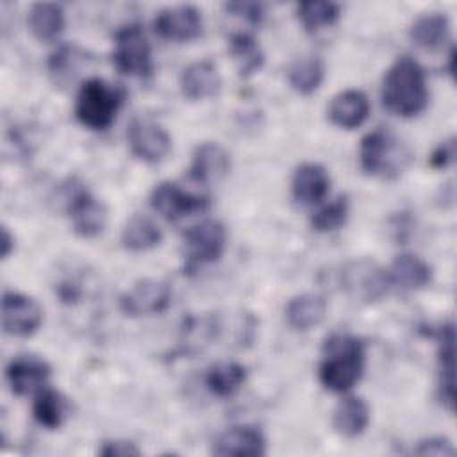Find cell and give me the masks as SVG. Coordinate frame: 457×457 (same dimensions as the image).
Returning <instances> with one entry per match:
<instances>
[{
  "instance_id": "1",
  "label": "cell",
  "mask_w": 457,
  "mask_h": 457,
  "mask_svg": "<svg viewBox=\"0 0 457 457\" xmlns=\"http://www.w3.org/2000/svg\"><path fill=\"white\" fill-rule=\"evenodd\" d=\"M366 350L359 337L343 332L330 334L321 348L318 378L325 389L346 393L361 380Z\"/></svg>"
},
{
  "instance_id": "2",
  "label": "cell",
  "mask_w": 457,
  "mask_h": 457,
  "mask_svg": "<svg viewBox=\"0 0 457 457\" xmlns=\"http://www.w3.org/2000/svg\"><path fill=\"white\" fill-rule=\"evenodd\" d=\"M384 107L400 118L421 114L428 104V87L423 68L409 55L398 57L382 82Z\"/></svg>"
},
{
  "instance_id": "3",
  "label": "cell",
  "mask_w": 457,
  "mask_h": 457,
  "mask_svg": "<svg viewBox=\"0 0 457 457\" xmlns=\"http://www.w3.org/2000/svg\"><path fill=\"white\" fill-rule=\"evenodd\" d=\"M411 162L409 148L387 129L370 130L359 145V166L370 177L398 179Z\"/></svg>"
},
{
  "instance_id": "4",
  "label": "cell",
  "mask_w": 457,
  "mask_h": 457,
  "mask_svg": "<svg viewBox=\"0 0 457 457\" xmlns=\"http://www.w3.org/2000/svg\"><path fill=\"white\" fill-rule=\"evenodd\" d=\"M125 100V91L100 77L86 79L75 96V118L89 130H107Z\"/></svg>"
},
{
  "instance_id": "5",
  "label": "cell",
  "mask_w": 457,
  "mask_h": 457,
  "mask_svg": "<svg viewBox=\"0 0 457 457\" xmlns=\"http://www.w3.org/2000/svg\"><path fill=\"white\" fill-rule=\"evenodd\" d=\"M111 57L121 75L146 79L154 73L152 46L137 23H129L116 30Z\"/></svg>"
},
{
  "instance_id": "6",
  "label": "cell",
  "mask_w": 457,
  "mask_h": 457,
  "mask_svg": "<svg viewBox=\"0 0 457 457\" xmlns=\"http://www.w3.org/2000/svg\"><path fill=\"white\" fill-rule=\"evenodd\" d=\"M227 246L225 227L216 220H205L191 227L184 236V273H193L205 264L221 259Z\"/></svg>"
},
{
  "instance_id": "7",
  "label": "cell",
  "mask_w": 457,
  "mask_h": 457,
  "mask_svg": "<svg viewBox=\"0 0 457 457\" xmlns=\"http://www.w3.org/2000/svg\"><path fill=\"white\" fill-rule=\"evenodd\" d=\"M64 202L66 214L75 234L80 237H95L102 234L107 223V209L84 184L71 182L66 187Z\"/></svg>"
},
{
  "instance_id": "8",
  "label": "cell",
  "mask_w": 457,
  "mask_h": 457,
  "mask_svg": "<svg viewBox=\"0 0 457 457\" xmlns=\"http://www.w3.org/2000/svg\"><path fill=\"white\" fill-rule=\"evenodd\" d=\"M339 284L350 298L368 303L386 296L391 287L387 271L368 259L346 262L339 271Z\"/></svg>"
},
{
  "instance_id": "9",
  "label": "cell",
  "mask_w": 457,
  "mask_h": 457,
  "mask_svg": "<svg viewBox=\"0 0 457 457\" xmlns=\"http://www.w3.org/2000/svg\"><path fill=\"white\" fill-rule=\"evenodd\" d=\"M170 303L171 287L157 278H141L120 296V311L130 318L161 314Z\"/></svg>"
},
{
  "instance_id": "10",
  "label": "cell",
  "mask_w": 457,
  "mask_h": 457,
  "mask_svg": "<svg viewBox=\"0 0 457 457\" xmlns=\"http://www.w3.org/2000/svg\"><path fill=\"white\" fill-rule=\"evenodd\" d=\"M127 139L130 152L148 164L164 161L171 150V137L168 130L152 120L134 118L129 125Z\"/></svg>"
},
{
  "instance_id": "11",
  "label": "cell",
  "mask_w": 457,
  "mask_h": 457,
  "mask_svg": "<svg viewBox=\"0 0 457 457\" xmlns=\"http://www.w3.org/2000/svg\"><path fill=\"white\" fill-rule=\"evenodd\" d=\"M43 323V309L39 303L16 291H5L2 298V327L16 337H29Z\"/></svg>"
},
{
  "instance_id": "12",
  "label": "cell",
  "mask_w": 457,
  "mask_h": 457,
  "mask_svg": "<svg viewBox=\"0 0 457 457\" xmlns=\"http://www.w3.org/2000/svg\"><path fill=\"white\" fill-rule=\"evenodd\" d=\"M152 209L168 221H177L187 214L205 211L209 198L193 195L179 187L175 182H159L150 193Z\"/></svg>"
},
{
  "instance_id": "13",
  "label": "cell",
  "mask_w": 457,
  "mask_h": 457,
  "mask_svg": "<svg viewBox=\"0 0 457 457\" xmlns=\"http://www.w3.org/2000/svg\"><path fill=\"white\" fill-rule=\"evenodd\" d=\"M204 21L202 12L189 4L166 7L157 12L154 20V30L168 41H191L202 34Z\"/></svg>"
},
{
  "instance_id": "14",
  "label": "cell",
  "mask_w": 457,
  "mask_h": 457,
  "mask_svg": "<svg viewBox=\"0 0 457 457\" xmlns=\"http://www.w3.org/2000/svg\"><path fill=\"white\" fill-rule=\"evenodd\" d=\"M50 366L46 361L34 355H18L5 366V378L11 391L18 396L36 395L46 387L50 378Z\"/></svg>"
},
{
  "instance_id": "15",
  "label": "cell",
  "mask_w": 457,
  "mask_h": 457,
  "mask_svg": "<svg viewBox=\"0 0 457 457\" xmlns=\"http://www.w3.org/2000/svg\"><path fill=\"white\" fill-rule=\"evenodd\" d=\"M212 453L220 457H259L266 453V439L257 427H230L216 437Z\"/></svg>"
},
{
  "instance_id": "16",
  "label": "cell",
  "mask_w": 457,
  "mask_h": 457,
  "mask_svg": "<svg viewBox=\"0 0 457 457\" xmlns=\"http://www.w3.org/2000/svg\"><path fill=\"white\" fill-rule=\"evenodd\" d=\"M230 170L228 152L216 141L200 143L191 157L189 179L198 184H211L223 179Z\"/></svg>"
},
{
  "instance_id": "17",
  "label": "cell",
  "mask_w": 457,
  "mask_h": 457,
  "mask_svg": "<svg viewBox=\"0 0 457 457\" xmlns=\"http://www.w3.org/2000/svg\"><path fill=\"white\" fill-rule=\"evenodd\" d=\"M332 125L346 130L361 127L370 116V100L359 89H345L337 93L327 109Z\"/></svg>"
},
{
  "instance_id": "18",
  "label": "cell",
  "mask_w": 457,
  "mask_h": 457,
  "mask_svg": "<svg viewBox=\"0 0 457 457\" xmlns=\"http://www.w3.org/2000/svg\"><path fill=\"white\" fill-rule=\"evenodd\" d=\"M221 77L212 61H195L184 68L180 75V91L184 98L196 102L214 96L220 91Z\"/></svg>"
},
{
  "instance_id": "19",
  "label": "cell",
  "mask_w": 457,
  "mask_h": 457,
  "mask_svg": "<svg viewBox=\"0 0 457 457\" xmlns=\"http://www.w3.org/2000/svg\"><path fill=\"white\" fill-rule=\"evenodd\" d=\"M330 187V177L327 170L318 162L300 164L291 179L293 198L302 205L320 204Z\"/></svg>"
},
{
  "instance_id": "20",
  "label": "cell",
  "mask_w": 457,
  "mask_h": 457,
  "mask_svg": "<svg viewBox=\"0 0 457 457\" xmlns=\"http://www.w3.org/2000/svg\"><path fill=\"white\" fill-rule=\"evenodd\" d=\"M386 271L391 287L395 286L405 291L423 289L432 280V268L414 253L396 255Z\"/></svg>"
},
{
  "instance_id": "21",
  "label": "cell",
  "mask_w": 457,
  "mask_h": 457,
  "mask_svg": "<svg viewBox=\"0 0 457 457\" xmlns=\"http://www.w3.org/2000/svg\"><path fill=\"white\" fill-rule=\"evenodd\" d=\"M437 362H439V382H437V395L441 403L453 412L455 402V387H453V325L446 323L437 328Z\"/></svg>"
},
{
  "instance_id": "22",
  "label": "cell",
  "mask_w": 457,
  "mask_h": 457,
  "mask_svg": "<svg viewBox=\"0 0 457 457\" xmlns=\"http://www.w3.org/2000/svg\"><path fill=\"white\" fill-rule=\"evenodd\" d=\"M327 314V300L318 293H302L286 305L287 325L295 330H309L320 325Z\"/></svg>"
},
{
  "instance_id": "23",
  "label": "cell",
  "mask_w": 457,
  "mask_h": 457,
  "mask_svg": "<svg viewBox=\"0 0 457 457\" xmlns=\"http://www.w3.org/2000/svg\"><path fill=\"white\" fill-rule=\"evenodd\" d=\"M27 21L36 39L52 43L64 30V9L55 2H37L30 5Z\"/></svg>"
},
{
  "instance_id": "24",
  "label": "cell",
  "mask_w": 457,
  "mask_h": 457,
  "mask_svg": "<svg viewBox=\"0 0 457 457\" xmlns=\"http://www.w3.org/2000/svg\"><path fill=\"white\" fill-rule=\"evenodd\" d=\"M246 377V368L241 362L221 361L207 370L204 382L211 395L218 398H230L245 386Z\"/></svg>"
},
{
  "instance_id": "25",
  "label": "cell",
  "mask_w": 457,
  "mask_h": 457,
  "mask_svg": "<svg viewBox=\"0 0 457 457\" xmlns=\"http://www.w3.org/2000/svg\"><path fill=\"white\" fill-rule=\"evenodd\" d=\"M409 36L423 50H441L450 39V21L441 12L423 14L411 25Z\"/></svg>"
},
{
  "instance_id": "26",
  "label": "cell",
  "mask_w": 457,
  "mask_h": 457,
  "mask_svg": "<svg viewBox=\"0 0 457 457\" xmlns=\"http://www.w3.org/2000/svg\"><path fill=\"white\" fill-rule=\"evenodd\" d=\"M370 423V407L361 396L343 398L332 414V427L345 437L361 436Z\"/></svg>"
},
{
  "instance_id": "27",
  "label": "cell",
  "mask_w": 457,
  "mask_h": 457,
  "mask_svg": "<svg viewBox=\"0 0 457 457\" xmlns=\"http://www.w3.org/2000/svg\"><path fill=\"white\" fill-rule=\"evenodd\" d=\"M89 55L86 50H82L77 45H61L55 52L50 54L46 68L50 73V79L57 86H68L82 70L84 64H87Z\"/></svg>"
},
{
  "instance_id": "28",
  "label": "cell",
  "mask_w": 457,
  "mask_h": 457,
  "mask_svg": "<svg viewBox=\"0 0 457 457\" xmlns=\"http://www.w3.org/2000/svg\"><path fill=\"white\" fill-rule=\"evenodd\" d=\"M228 54L241 77H252L264 64V54L259 43L248 32H234L228 37Z\"/></svg>"
},
{
  "instance_id": "29",
  "label": "cell",
  "mask_w": 457,
  "mask_h": 457,
  "mask_svg": "<svg viewBox=\"0 0 457 457\" xmlns=\"http://www.w3.org/2000/svg\"><path fill=\"white\" fill-rule=\"evenodd\" d=\"M162 239V232L148 216L134 214L121 230V245L130 252H146L155 248Z\"/></svg>"
},
{
  "instance_id": "30",
  "label": "cell",
  "mask_w": 457,
  "mask_h": 457,
  "mask_svg": "<svg viewBox=\"0 0 457 457\" xmlns=\"http://www.w3.org/2000/svg\"><path fill=\"white\" fill-rule=\"evenodd\" d=\"M325 79V64L316 55H307L296 59L287 70L289 86L298 95H312Z\"/></svg>"
},
{
  "instance_id": "31",
  "label": "cell",
  "mask_w": 457,
  "mask_h": 457,
  "mask_svg": "<svg viewBox=\"0 0 457 457\" xmlns=\"http://www.w3.org/2000/svg\"><path fill=\"white\" fill-rule=\"evenodd\" d=\"M66 412L68 403L64 396L55 389L43 387L41 391L36 393L32 403V416L41 427L48 430H57L64 423Z\"/></svg>"
},
{
  "instance_id": "32",
  "label": "cell",
  "mask_w": 457,
  "mask_h": 457,
  "mask_svg": "<svg viewBox=\"0 0 457 457\" xmlns=\"http://www.w3.org/2000/svg\"><path fill=\"white\" fill-rule=\"evenodd\" d=\"M341 14V5L334 2H302L296 5V18L307 32L332 27Z\"/></svg>"
},
{
  "instance_id": "33",
  "label": "cell",
  "mask_w": 457,
  "mask_h": 457,
  "mask_svg": "<svg viewBox=\"0 0 457 457\" xmlns=\"http://www.w3.org/2000/svg\"><path fill=\"white\" fill-rule=\"evenodd\" d=\"M348 214H350V200L346 195H341L336 200L321 205L311 216V225L316 232H334L346 223Z\"/></svg>"
},
{
  "instance_id": "34",
  "label": "cell",
  "mask_w": 457,
  "mask_h": 457,
  "mask_svg": "<svg viewBox=\"0 0 457 457\" xmlns=\"http://www.w3.org/2000/svg\"><path fill=\"white\" fill-rule=\"evenodd\" d=\"M223 7L228 14L241 18L250 25H259L262 20V5L255 2H228Z\"/></svg>"
},
{
  "instance_id": "35",
  "label": "cell",
  "mask_w": 457,
  "mask_h": 457,
  "mask_svg": "<svg viewBox=\"0 0 457 457\" xmlns=\"http://www.w3.org/2000/svg\"><path fill=\"white\" fill-rule=\"evenodd\" d=\"M414 453L418 455H453L455 453V448L453 445L450 443V439L446 437H441V436H434V437H427V439H421L418 443V446L414 448Z\"/></svg>"
},
{
  "instance_id": "36",
  "label": "cell",
  "mask_w": 457,
  "mask_h": 457,
  "mask_svg": "<svg viewBox=\"0 0 457 457\" xmlns=\"http://www.w3.org/2000/svg\"><path fill=\"white\" fill-rule=\"evenodd\" d=\"M453 159H455V139L448 137L432 150L428 157V164L434 170H445L453 162Z\"/></svg>"
},
{
  "instance_id": "37",
  "label": "cell",
  "mask_w": 457,
  "mask_h": 457,
  "mask_svg": "<svg viewBox=\"0 0 457 457\" xmlns=\"http://www.w3.org/2000/svg\"><path fill=\"white\" fill-rule=\"evenodd\" d=\"M98 453L104 457H136L141 453V450L132 441L114 439V441H105L98 450Z\"/></svg>"
},
{
  "instance_id": "38",
  "label": "cell",
  "mask_w": 457,
  "mask_h": 457,
  "mask_svg": "<svg viewBox=\"0 0 457 457\" xmlns=\"http://www.w3.org/2000/svg\"><path fill=\"white\" fill-rule=\"evenodd\" d=\"M14 250V237L7 227H2V259H7Z\"/></svg>"
}]
</instances>
